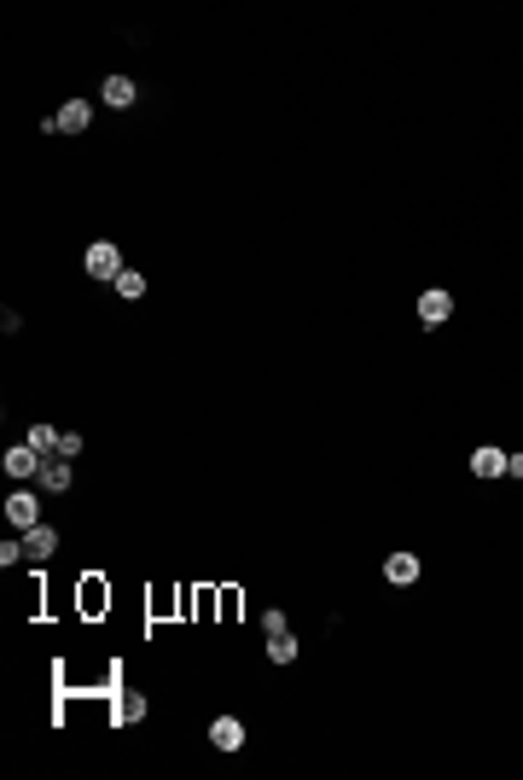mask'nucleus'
Here are the masks:
<instances>
[{
	"mask_svg": "<svg viewBox=\"0 0 523 780\" xmlns=\"http://www.w3.org/2000/svg\"><path fill=\"white\" fill-rule=\"evenodd\" d=\"M94 123V105H87V99H64V105H58V117H47V134H82V128Z\"/></svg>",
	"mask_w": 523,
	"mask_h": 780,
	"instance_id": "1",
	"label": "nucleus"
},
{
	"mask_svg": "<svg viewBox=\"0 0 523 780\" xmlns=\"http://www.w3.org/2000/svg\"><path fill=\"white\" fill-rule=\"evenodd\" d=\"M82 268H87L94 279H117V274H123V251H117L110 239H94V245H87V256H82Z\"/></svg>",
	"mask_w": 523,
	"mask_h": 780,
	"instance_id": "2",
	"label": "nucleus"
},
{
	"mask_svg": "<svg viewBox=\"0 0 523 780\" xmlns=\"http://www.w3.org/2000/svg\"><path fill=\"white\" fill-rule=\"evenodd\" d=\"M42 448H35V443H12V448H6V455H0V472H6V478H35V472H42Z\"/></svg>",
	"mask_w": 523,
	"mask_h": 780,
	"instance_id": "3",
	"label": "nucleus"
},
{
	"mask_svg": "<svg viewBox=\"0 0 523 780\" xmlns=\"http://www.w3.org/2000/svg\"><path fill=\"white\" fill-rule=\"evenodd\" d=\"M6 524L35 530V524H42V501H35L29 489H12V495H6Z\"/></svg>",
	"mask_w": 523,
	"mask_h": 780,
	"instance_id": "4",
	"label": "nucleus"
},
{
	"mask_svg": "<svg viewBox=\"0 0 523 780\" xmlns=\"http://www.w3.org/2000/svg\"><path fill=\"white\" fill-rule=\"evenodd\" d=\"M209 746H216V752H245V723H239V716H216V723H209Z\"/></svg>",
	"mask_w": 523,
	"mask_h": 780,
	"instance_id": "5",
	"label": "nucleus"
},
{
	"mask_svg": "<svg viewBox=\"0 0 523 780\" xmlns=\"http://www.w3.org/2000/svg\"><path fill=\"white\" fill-rule=\"evenodd\" d=\"M448 315H454V297L442 292V286H430V292L419 297V321H425V326H442Z\"/></svg>",
	"mask_w": 523,
	"mask_h": 780,
	"instance_id": "6",
	"label": "nucleus"
},
{
	"mask_svg": "<svg viewBox=\"0 0 523 780\" xmlns=\"http://www.w3.org/2000/svg\"><path fill=\"white\" fill-rule=\"evenodd\" d=\"M35 484H42L47 495H64V489L76 484V478H70V460H58V455H53V460H42V472H35Z\"/></svg>",
	"mask_w": 523,
	"mask_h": 780,
	"instance_id": "7",
	"label": "nucleus"
},
{
	"mask_svg": "<svg viewBox=\"0 0 523 780\" xmlns=\"http://www.w3.org/2000/svg\"><path fill=\"white\" fill-rule=\"evenodd\" d=\"M384 577H390L396 588H413V583H419V554H390V559H384Z\"/></svg>",
	"mask_w": 523,
	"mask_h": 780,
	"instance_id": "8",
	"label": "nucleus"
},
{
	"mask_svg": "<svg viewBox=\"0 0 523 780\" xmlns=\"http://www.w3.org/2000/svg\"><path fill=\"white\" fill-rule=\"evenodd\" d=\"M134 76H105V82H99V99H105V105H117V111H123V105H134Z\"/></svg>",
	"mask_w": 523,
	"mask_h": 780,
	"instance_id": "9",
	"label": "nucleus"
},
{
	"mask_svg": "<svg viewBox=\"0 0 523 780\" xmlns=\"http://www.w3.org/2000/svg\"><path fill=\"white\" fill-rule=\"evenodd\" d=\"M471 472L477 478H506V448H477V455H471Z\"/></svg>",
	"mask_w": 523,
	"mask_h": 780,
	"instance_id": "10",
	"label": "nucleus"
},
{
	"mask_svg": "<svg viewBox=\"0 0 523 780\" xmlns=\"http://www.w3.org/2000/svg\"><path fill=\"white\" fill-rule=\"evenodd\" d=\"M146 711H152V699H146V693H123V699H117V716H110V723H117V728H134Z\"/></svg>",
	"mask_w": 523,
	"mask_h": 780,
	"instance_id": "11",
	"label": "nucleus"
},
{
	"mask_svg": "<svg viewBox=\"0 0 523 780\" xmlns=\"http://www.w3.org/2000/svg\"><path fill=\"white\" fill-rule=\"evenodd\" d=\"M53 547H58V530H47V524L24 530V554L29 559H53Z\"/></svg>",
	"mask_w": 523,
	"mask_h": 780,
	"instance_id": "12",
	"label": "nucleus"
},
{
	"mask_svg": "<svg viewBox=\"0 0 523 780\" xmlns=\"http://www.w3.org/2000/svg\"><path fill=\"white\" fill-rule=\"evenodd\" d=\"M297 653H303V646H297V635H291V629L268 635V658H274V664H297Z\"/></svg>",
	"mask_w": 523,
	"mask_h": 780,
	"instance_id": "13",
	"label": "nucleus"
},
{
	"mask_svg": "<svg viewBox=\"0 0 523 780\" xmlns=\"http://www.w3.org/2000/svg\"><path fill=\"white\" fill-rule=\"evenodd\" d=\"M110 286H117V297H123V303H134V297H146V274H140V268H123V274L110 279Z\"/></svg>",
	"mask_w": 523,
	"mask_h": 780,
	"instance_id": "14",
	"label": "nucleus"
},
{
	"mask_svg": "<svg viewBox=\"0 0 523 780\" xmlns=\"http://www.w3.org/2000/svg\"><path fill=\"white\" fill-rule=\"evenodd\" d=\"M24 443H35V448H42L47 460L58 455V432H53V425H29V437H24Z\"/></svg>",
	"mask_w": 523,
	"mask_h": 780,
	"instance_id": "15",
	"label": "nucleus"
},
{
	"mask_svg": "<svg viewBox=\"0 0 523 780\" xmlns=\"http://www.w3.org/2000/svg\"><path fill=\"white\" fill-rule=\"evenodd\" d=\"M76 455H82V437H76V432H58V460H76Z\"/></svg>",
	"mask_w": 523,
	"mask_h": 780,
	"instance_id": "16",
	"label": "nucleus"
},
{
	"mask_svg": "<svg viewBox=\"0 0 523 780\" xmlns=\"http://www.w3.org/2000/svg\"><path fill=\"white\" fill-rule=\"evenodd\" d=\"M506 478H523V455H506Z\"/></svg>",
	"mask_w": 523,
	"mask_h": 780,
	"instance_id": "17",
	"label": "nucleus"
}]
</instances>
